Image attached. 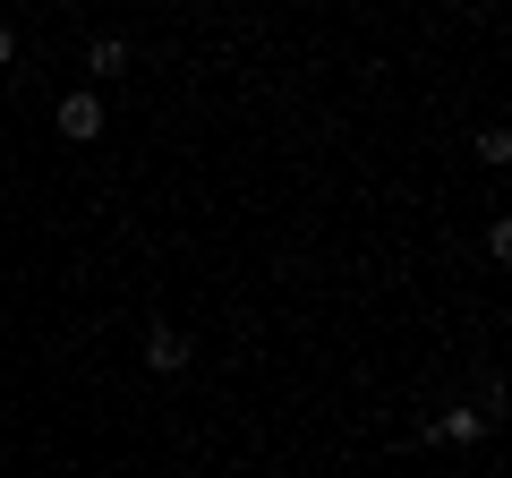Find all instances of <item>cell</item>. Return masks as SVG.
Instances as JSON below:
<instances>
[{
	"label": "cell",
	"mask_w": 512,
	"mask_h": 478,
	"mask_svg": "<svg viewBox=\"0 0 512 478\" xmlns=\"http://www.w3.org/2000/svg\"><path fill=\"white\" fill-rule=\"evenodd\" d=\"M120 69H128V43H120V35L86 43V77H120Z\"/></svg>",
	"instance_id": "277c9868"
},
{
	"label": "cell",
	"mask_w": 512,
	"mask_h": 478,
	"mask_svg": "<svg viewBox=\"0 0 512 478\" xmlns=\"http://www.w3.org/2000/svg\"><path fill=\"white\" fill-rule=\"evenodd\" d=\"M60 137H69V146H94V137H103V94H69V103H60Z\"/></svg>",
	"instance_id": "6da1fadb"
},
{
	"label": "cell",
	"mask_w": 512,
	"mask_h": 478,
	"mask_svg": "<svg viewBox=\"0 0 512 478\" xmlns=\"http://www.w3.org/2000/svg\"><path fill=\"white\" fill-rule=\"evenodd\" d=\"M478 9H495V0H478Z\"/></svg>",
	"instance_id": "8992f818"
},
{
	"label": "cell",
	"mask_w": 512,
	"mask_h": 478,
	"mask_svg": "<svg viewBox=\"0 0 512 478\" xmlns=\"http://www.w3.org/2000/svg\"><path fill=\"white\" fill-rule=\"evenodd\" d=\"M9 60H18V26H0V69H9Z\"/></svg>",
	"instance_id": "5b68a950"
},
{
	"label": "cell",
	"mask_w": 512,
	"mask_h": 478,
	"mask_svg": "<svg viewBox=\"0 0 512 478\" xmlns=\"http://www.w3.org/2000/svg\"><path fill=\"white\" fill-rule=\"evenodd\" d=\"M146 368H154V376H180V368H188V333H180V325H154V333H146Z\"/></svg>",
	"instance_id": "7a4b0ae2"
},
{
	"label": "cell",
	"mask_w": 512,
	"mask_h": 478,
	"mask_svg": "<svg viewBox=\"0 0 512 478\" xmlns=\"http://www.w3.org/2000/svg\"><path fill=\"white\" fill-rule=\"evenodd\" d=\"M487 427H495L487 410H444V419L427 427V444H478V436H487Z\"/></svg>",
	"instance_id": "3957f363"
}]
</instances>
